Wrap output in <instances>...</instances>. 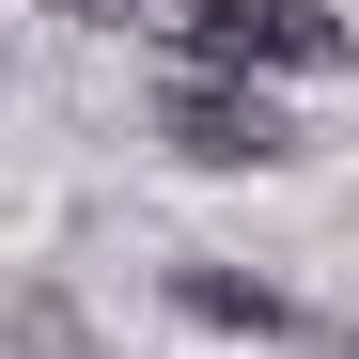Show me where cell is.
Masks as SVG:
<instances>
[{"instance_id": "5", "label": "cell", "mask_w": 359, "mask_h": 359, "mask_svg": "<svg viewBox=\"0 0 359 359\" xmlns=\"http://www.w3.org/2000/svg\"><path fill=\"white\" fill-rule=\"evenodd\" d=\"M32 16H63V32H156L172 0H32Z\"/></svg>"}, {"instance_id": "4", "label": "cell", "mask_w": 359, "mask_h": 359, "mask_svg": "<svg viewBox=\"0 0 359 359\" xmlns=\"http://www.w3.org/2000/svg\"><path fill=\"white\" fill-rule=\"evenodd\" d=\"M16 359H94V328H79V297H63V281H32V297H16Z\"/></svg>"}, {"instance_id": "1", "label": "cell", "mask_w": 359, "mask_h": 359, "mask_svg": "<svg viewBox=\"0 0 359 359\" xmlns=\"http://www.w3.org/2000/svg\"><path fill=\"white\" fill-rule=\"evenodd\" d=\"M156 47H172V79H250V94H281V79H344L359 63V16H344V0H172Z\"/></svg>"}, {"instance_id": "3", "label": "cell", "mask_w": 359, "mask_h": 359, "mask_svg": "<svg viewBox=\"0 0 359 359\" xmlns=\"http://www.w3.org/2000/svg\"><path fill=\"white\" fill-rule=\"evenodd\" d=\"M156 297H172L188 328H219V344H297V328H313L266 266H234V250H172V266H156Z\"/></svg>"}, {"instance_id": "2", "label": "cell", "mask_w": 359, "mask_h": 359, "mask_svg": "<svg viewBox=\"0 0 359 359\" xmlns=\"http://www.w3.org/2000/svg\"><path fill=\"white\" fill-rule=\"evenodd\" d=\"M156 156L172 172H297V109L250 94V79H156Z\"/></svg>"}]
</instances>
